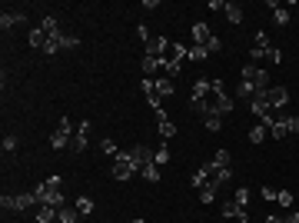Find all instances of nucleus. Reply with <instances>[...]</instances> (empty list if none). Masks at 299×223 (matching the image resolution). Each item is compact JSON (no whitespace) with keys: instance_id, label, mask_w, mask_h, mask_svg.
Wrapping results in <instances>:
<instances>
[{"instance_id":"obj_8","label":"nucleus","mask_w":299,"mask_h":223,"mask_svg":"<svg viewBox=\"0 0 299 223\" xmlns=\"http://www.w3.org/2000/svg\"><path fill=\"white\" fill-rule=\"evenodd\" d=\"M250 110L256 113V117H266V113H273V107H269V90H256V97L250 100Z\"/></svg>"},{"instance_id":"obj_37","label":"nucleus","mask_w":299,"mask_h":223,"mask_svg":"<svg viewBox=\"0 0 299 223\" xmlns=\"http://www.w3.org/2000/svg\"><path fill=\"white\" fill-rule=\"evenodd\" d=\"M70 150H73V153L87 150V137H77V133H73V140H70Z\"/></svg>"},{"instance_id":"obj_15","label":"nucleus","mask_w":299,"mask_h":223,"mask_svg":"<svg viewBox=\"0 0 299 223\" xmlns=\"http://www.w3.org/2000/svg\"><path fill=\"white\" fill-rule=\"evenodd\" d=\"M269 133H273V140H286V137H289V117H279Z\"/></svg>"},{"instance_id":"obj_27","label":"nucleus","mask_w":299,"mask_h":223,"mask_svg":"<svg viewBox=\"0 0 299 223\" xmlns=\"http://www.w3.org/2000/svg\"><path fill=\"white\" fill-rule=\"evenodd\" d=\"M203 123H206V130H213V133H216V130L223 127V117H220V113H206Z\"/></svg>"},{"instance_id":"obj_33","label":"nucleus","mask_w":299,"mask_h":223,"mask_svg":"<svg viewBox=\"0 0 299 223\" xmlns=\"http://www.w3.org/2000/svg\"><path fill=\"white\" fill-rule=\"evenodd\" d=\"M213 163H216V167H229V163H233V157H229V150H216Z\"/></svg>"},{"instance_id":"obj_13","label":"nucleus","mask_w":299,"mask_h":223,"mask_svg":"<svg viewBox=\"0 0 299 223\" xmlns=\"http://www.w3.org/2000/svg\"><path fill=\"white\" fill-rule=\"evenodd\" d=\"M210 40H213L210 27H206V24H193V43H196V47H206Z\"/></svg>"},{"instance_id":"obj_48","label":"nucleus","mask_w":299,"mask_h":223,"mask_svg":"<svg viewBox=\"0 0 299 223\" xmlns=\"http://www.w3.org/2000/svg\"><path fill=\"white\" fill-rule=\"evenodd\" d=\"M266 223H286V220H279V216H266Z\"/></svg>"},{"instance_id":"obj_6","label":"nucleus","mask_w":299,"mask_h":223,"mask_svg":"<svg viewBox=\"0 0 299 223\" xmlns=\"http://www.w3.org/2000/svg\"><path fill=\"white\" fill-rule=\"evenodd\" d=\"M243 83H253L256 90H269V73L260 70L256 64H246L243 67Z\"/></svg>"},{"instance_id":"obj_26","label":"nucleus","mask_w":299,"mask_h":223,"mask_svg":"<svg viewBox=\"0 0 299 223\" xmlns=\"http://www.w3.org/2000/svg\"><path fill=\"white\" fill-rule=\"evenodd\" d=\"M160 137H163V140H170V137H176V123L173 120H160Z\"/></svg>"},{"instance_id":"obj_28","label":"nucleus","mask_w":299,"mask_h":223,"mask_svg":"<svg viewBox=\"0 0 299 223\" xmlns=\"http://www.w3.org/2000/svg\"><path fill=\"white\" fill-rule=\"evenodd\" d=\"M140 176H143V180H150V184H157V180H160V167H157V163H150V167L140 170Z\"/></svg>"},{"instance_id":"obj_9","label":"nucleus","mask_w":299,"mask_h":223,"mask_svg":"<svg viewBox=\"0 0 299 223\" xmlns=\"http://www.w3.org/2000/svg\"><path fill=\"white\" fill-rule=\"evenodd\" d=\"M223 216H226V220H250V207H239L236 200H226V203H223Z\"/></svg>"},{"instance_id":"obj_29","label":"nucleus","mask_w":299,"mask_h":223,"mask_svg":"<svg viewBox=\"0 0 299 223\" xmlns=\"http://www.w3.org/2000/svg\"><path fill=\"white\" fill-rule=\"evenodd\" d=\"M157 90H160V97H173V80H170V77H160L157 80Z\"/></svg>"},{"instance_id":"obj_14","label":"nucleus","mask_w":299,"mask_h":223,"mask_svg":"<svg viewBox=\"0 0 299 223\" xmlns=\"http://www.w3.org/2000/svg\"><path fill=\"white\" fill-rule=\"evenodd\" d=\"M33 213H37V223H54L60 210H57V207H47V203H40V207L33 210Z\"/></svg>"},{"instance_id":"obj_40","label":"nucleus","mask_w":299,"mask_h":223,"mask_svg":"<svg viewBox=\"0 0 299 223\" xmlns=\"http://www.w3.org/2000/svg\"><path fill=\"white\" fill-rule=\"evenodd\" d=\"M253 47H269V33L260 30V33H256V43H253Z\"/></svg>"},{"instance_id":"obj_17","label":"nucleus","mask_w":299,"mask_h":223,"mask_svg":"<svg viewBox=\"0 0 299 223\" xmlns=\"http://www.w3.org/2000/svg\"><path fill=\"white\" fill-rule=\"evenodd\" d=\"M269 7H273V17H276V24H279V27H286V24H289V10H286L283 4L269 0Z\"/></svg>"},{"instance_id":"obj_39","label":"nucleus","mask_w":299,"mask_h":223,"mask_svg":"<svg viewBox=\"0 0 299 223\" xmlns=\"http://www.w3.org/2000/svg\"><path fill=\"white\" fill-rule=\"evenodd\" d=\"M266 60H269V64H279V60H283V50H279V47H269L266 50Z\"/></svg>"},{"instance_id":"obj_23","label":"nucleus","mask_w":299,"mask_h":223,"mask_svg":"<svg viewBox=\"0 0 299 223\" xmlns=\"http://www.w3.org/2000/svg\"><path fill=\"white\" fill-rule=\"evenodd\" d=\"M163 47H166V40H163V37H150V40H146V54H153V57L163 54Z\"/></svg>"},{"instance_id":"obj_44","label":"nucleus","mask_w":299,"mask_h":223,"mask_svg":"<svg viewBox=\"0 0 299 223\" xmlns=\"http://www.w3.org/2000/svg\"><path fill=\"white\" fill-rule=\"evenodd\" d=\"M260 197H263V200H269V203H273V200H276V193H273V187H263V193H260Z\"/></svg>"},{"instance_id":"obj_49","label":"nucleus","mask_w":299,"mask_h":223,"mask_svg":"<svg viewBox=\"0 0 299 223\" xmlns=\"http://www.w3.org/2000/svg\"><path fill=\"white\" fill-rule=\"evenodd\" d=\"M133 223H146V220H133Z\"/></svg>"},{"instance_id":"obj_7","label":"nucleus","mask_w":299,"mask_h":223,"mask_svg":"<svg viewBox=\"0 0 299 223\" xmlns=\"http://www.w3.org/2000/svg\"><path fill=\"white\" fill-rule=\"evenodd\" d=\"M183 57H186V47H183V43H176V40H166L163 54H160L163 67H170V64H183Z\"/></svg>"},{"instance_id":"obj_11","label":"nucleus","mask_w":299,"mask_h":223,"mask_svg":"<svg viewBox=\"0 0 299 223\" xmlns=\"http://www.w3.org/2000/svg\"><path fill=\"white\" fill-rule=\"evenodd\" d=\"M286 104H289V90L286 87H273L269 90V107H273V110H283Z\"/></svg>"},{"instance_id":"obj_35","label":"nucleus","mask_w":299,"mask_h":223,"mask_svg":"<svg viewBox=\"0 0 299 223\" xmlns=\"http://www.w3.org/2000/svg\"><path fill=\"white\" fill-rule=\"evenodd\" d=\"M276 203H279V207H292V193L289 190H276Z\"/></svg>"},{"instance_id":"obj_42","label":"nucleus","mask_w":299,"mask_h":223,"mask_svg":"<svg viewBox=\"0 0 299 223\" xmlns=\"http://www.w3.org/2000/svg\"><path fill=\"white\" fill-rule=\"evenodd\" d=\"M14 147H17V140H14V137H4V153H10Z\"/></svg>"},{"instance_id":"obj_36","label":"nucleus","mask_w":299,"mask_h":223,"mask_svg":"<svg viewBox=\"0 0 299 223\" xmlns=\"http://www.w3.org/2000/svg\"><path fill=\"white\" fill-rule=\"evenodd\" d=\"M153 163H157V167H163V163H170V150H166V147H160V150L153 153Z\"/></svg>"},{"instance_id":"obj_3","label":"nucleus","mask_w":299,"mask_h":223,"mask_svg":"<svg viewBox=\"0 0 299 223\" xmlns=\"http://www.w3.org/2000/svg\"><path fill=\"white\" fill-rule=\"evenodd\" d=\"M0 207L24 213V210H37L40 200H37V193H10V197H0Z\"/></svg>"},{"instance_id":"obj_16","label":"nucleus","mask_w":299,"mask_h":223,"mask_svg":"<svg viewBox=\"0 0 299 223\" xmlns=\"http://www.w3.org/2000/svg\"><path fill=\"white\" fill-rule=\"evenodd\" d=\"M160 67H163V60H160V57H153V54H143V73H146V77H153V73H157Z\"/></svg>"},{"instance_id":"obj_21","label":"nucleus","mask_w":299,"mask_h":223,"mask_svg":"<svg viewBox=\"0 0 299 223\" xmlns=\"http://www.w3.org/2000/svg\"><path fill=\"white\" fill-rule=\"evenodd\" d=\"M266 137H269V127H266V123H256V127L250 130V144H263Z\"/></svg>"},{"instance_id":"obj_43","label":"nucleus","mask_w":299,"mask_h":223,"mask_svg":"<svg viewBox=\"0 0 299 223\" xmlns=\"http://www.w3.org/2000/svg\"><path fill=\"white\" fill-rule=\"evenodd\" d=\"M77 137H90V120H83V123H80V130H77Z\"/></svg>"},{"instance_id":"obj_38","label":"nucleus","mask_w":299,"mask_h":223,"mask_svg":"<svg viewBox=\"0 0 299 223\" xmlns=\"http://www.w3.org/2000/svg\"><path fill=\"white\" fill-rule=\"evenodd\" d=\"M100 150L107 153V157H117V153H120V150H117V144H113V140H100Z\"/></svg>"},{"instance_id":"obj_41","label":"nucleus","mask_w":299,"mask_h":223,"mask_svg":"<svg viewBox=\"0 0 299 223\" xmlns=\"http://www.w3.org/2000/svg\"><path fill=\"white\" fill-rule=\"evenodd\" d=\"M220 47H223V43H220V37H213L210 43H206V54H216V50H220Z\"/></svg>"},{"instance_id":"obj_18","label":"nucleus","mask_w":299,"mask_h":223,"mask_svg":"<svg viewBox=\"0 0 299 223\" xmlns=\"http://www.w3.org/2000/svg\"><path fill=\"white\" fill-rule=\"evenodd\" d=\"M40 30L47 33L50 40H57V37H60V27H57V20H54V17H43V20H40Z\"/></svg>"},{"instance_id":"obj_25","label":"nucleus","mask_w":299,"mask_h":223,"mask_svg":"<svg viewBox=\"0 0 299 223\" xmlns=\"http://www.w3.org/2000/svg\"><path fill=\"white\" fill-rule=\"evenodd\" d=\"M226 17H229V24H239V20H243V7H239V4H226Z\"/></svg>"},{"instance_id":"obj_46","label":"nucleus","mask_w":299,"mask_h":223,"mask_svg":"<svg viewBox=\"0 0 299 223\" xmlns=\"http://www.w3.org/2000/svg\"><path fill=\"white\" fill-rule=\"evenodd\" d=\"M289 133H299V117H289Z\"/></svg>"},{"instance_id":"obj_12","label":"nucleus","mask_w":299,"mask_h":223,"mask_svg":"<svg viewBox=\"0 0 299 223\" xmlns=\"http://www.w3.org/2000/svg\"><path fill=\"white\" fill-rule=\"evenodd\" d=\"M27 17H24V10H4V17H0V27L4 30H10V27H20Z\"/></svg>"},{"instance_id":"obj_10","label":"nucleus","mask_w":299,"mask_h":223,"mask_svg":"<svg viewBox=\"0 0 299 223\" xmlns=\"http://www.w3.org/2000/svg\"><path fill=\"white\" fill-rule=\"evenodd\" d=\"M130 160L136 163V170H143V167H150V163H153V150L140 144V147H133V150H130Z\"/></svg>"},{"instance_id":"obj_19","label":"nucleus","mask_w":299,"mask_h":223,"mask_svg":"<svg viewBox=\"0 0 299 223\" xmlns=\"http://www.w3.org/2000/svg\"><path fill=\"white\" fill-rule=\"evenodd\" d=\"M47 43H50V37H47V33H43V30H40V27H33V30H30V47L43 50V47H47Z\"/></svg>"},{"instance_id":"obj_24","label":"nucleus","mask_w":299,"mask_h":223,"mask_svg":"<svg viewBox=\"0 0 299 223\" xmlns=\"http://www.w3.org/2000/svg\"><path fill=\"white\" fill-rule=\"evenodd\" d=\"M93 200H90V197H77V213L80 216H90V213H93Z\"/></svg>"},{"instance_id":"obj_4","label":"nucleus","mask_w":299,"mask_h":223,"mask_svg":"<svg viewBox=\"0 0 299 223\" xmlns=\"http://www.w3.org/2000/svg\"><path fill=\"white\" fill-rule=\"evenodd\" d=\"M70 140H73V127H70V120L60 117L57 130L50 133V147H54V150H70Z\"/></svg>"},{"instance_id":"obj_34","label":"nucleus","mask_w":299,"mask_h":223,"mask_svg":"<svg viewBox=\"0 0 299 223\" xmlns=\"http://www.w3.org/2000/svg\"><path fill=\"white\" fill-rule=\"evenodd\" d=\"M57 43H60V50H73L80 47V37H57Z\"/></svg>"},{"instance_id":"obj_31","label":"nucleus","mask_w":299,"mask_h":223,"mask_svg":"<svg viewBox=\"0 0 299 223\" xmlns=\"http://www.w3.org/2000/svg\"><path fill=\"white\" fill-rule=\"evenodd\" d=\"M186 57H193V60H206L210 54H206V47H196V43H189V47H186Z\"/></svg>"},{"instance_id":"obj_1","label":"nucleus","mask_w":299,"mask_h":223,"mask_svg":"<svg viewBox=\"0 0 299 223\" xmlns=\"http://www.w3.org/2000/svg\"><path fill=\"white\" fill-rule=\"evenodd\" d=\"M33 193H37V200H40V203H47V207H57V210L63 207V180H60V176H47Z\"/></svg>"},{"instance_id":"obj_45","label":"nucleus","mask_w":299,"mask_h":223,"mask_svg":"<svg viewBox=\"0 0 299 223\" xmlns=\"http://www.w3.org/2000/svg\"><path fill=\"white\" fill-rule=\"evenodd\" d=\"M136 37H140V40H143V43H146V40H150V30H146V27H143V24H140V27H136Z\"/></svg>"},{"instance_id":"obj_47","label":"nucleus","mask_w":299,"mask_h":223,"mask_svg":"<svg viewBox=\"0 0 299 223\" xmlns=\"http://www.w3.org/2000/svg\"><path fill=\"white\" fill-rule=\"evenodd\" d=\"M286 223H299V213H289V216H286Z\"/></svg>"},{"instance_id":"obj_22","label":"nucleus","mask_w":299,"mask_h":223,"mask_svg":"<svg viewBox=\"0 0 299 223\" xmlns=\"http://www.w3.org/2000/svg\"><path fill=\"white\" fill-rule=\"evenodd\" d=\"M216 193H220V187H216V184H203V187H200V200H203V203H213Z\"/></svg>"},{"instance_id":"obj_2","label":"nucleus","mask_w":299,"mask_h":223,"mask_svg":"<svg viewBox=\"0 0 299 223\" xmlns=\"http://www.w3.org/2000/svg\"><path fill=\"white\" fill-rule=\"evenodd\" d=\"M229 110H233V97H229L226 90H210V97L203 100V117L206 113H220L223 117V113H229Z\"/></svg>"},{"instance_id":"obj_32","label":"nucleus","mask_w":299,"mask_h":223,"mask_svg":"<svg viewBox=\"0 0 299 223\" xmlns=\"http://www.w3.org/2000/svg\"><path fill=\"white\" fill-rule=\"evenodd\" d=\"M233 200H236L239 207H250V187H239V190L233 193Z\"/></svg>"},{"instance_id":"obj_20","label":"nucleus","mask_w":299,"mask_h":223,"mask_svg":"<svg viewBox=\"0 0 299 223\" xmlns=\"http://www.w3.org/2000/svg\"><path fill=\"white\" fill-rule=\"evenodd\" d=\"M77 220H80L77 207H60V213H57V223H77Z\"/></svg>"},{"instance_id":"obj_5","label":"nucleus","mask_w":299,"mask_h":223,"mask_svg":"<svg viewBox=\"0 0 299 223\" xmlns=\"http://www.w3.org/2000/svg\"><path fill=\"white\" fill-rule=\"evenodd\" d=\"M110 173H113V180H130V176L136 173V163L130 160V150L113 157V170H110Z\"/></svg>"},{"instance_id":"obj_30","label":"nucleus","mask_w":299,"mask_h":223,"mask_svg":"<svg viewBox=\"0 0 299 223\" xmlns=\"http://www.w3.org/2000/svg\"><path fill=\"white\" fill-rule=\"evenodd\" d=\"M236 97H239V100H253V97H256V87H253V83H239Z\"/></svg>"}]
</instances>
